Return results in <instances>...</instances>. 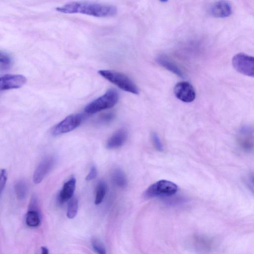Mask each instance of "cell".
<instances>
[{"label": "cell", "instance_id": "20", "mask_svg": "<svg viewBox=\"0 0 254 254\" xmlns=\"http://www.w3.org/2000/svg\"><path fill=\"white\" fill-rule=\"evenodd\" d=\"M106 186L104 182H100L98 183L96 191L95 203L96 204H99L102 202L106 192Z\"/></svg>", "mask_w": 254, "mask_h": 254}, {"label": "cell", "instance_id": "11", "mask_svg": "<svg viewBox=\"0 0 254 254\" xmlns=\"http://www.w3.org/2000/svg\"><path fill=\"white\" fill-rule=\"evenodd\" d=\"M238 142L241 148L246 152H250L253 148V139L251 129L242 128L238 137Z\"/></svg>", "mask_w": 254, "mask_h": 254}, {"label": "cell", "instance_id": "23", "mask_svg": "<svg viewBox=\"0 0 254 254\" xmlns=\"http://www.w3.org/2000/svg\"><path fill=\"white\" fill-rule=\"evenodd\" d=\"M151 137L153 143L156 149L159 151H162L163 146L158 135L154 132L152 134Z\"/></svg>", "mask_w": 254, "mask_h": 254}, {"label": "cell", "instance_id": "24", "mask_svg": "<svg viewBox=\"0 0 254 254\" xmlns=\"http://www.w3.org/2000/svg\"><path fill=\"white\" fill-rule=\"evenodd\" d=\"M7 179V174L5 169H0V194L4 189Z\"/></svg>", "mask_w": 254, "mask_h": 254}, {"label": "cell", "instance_id": "1", "mask_svg": "<svg viewBox=\"0 0 254 254\" xmlns=\"http://www.w3.org/2000/svg\"><path fill=\"white\" fill-rule=\"evenodd\" d=\"M56 10L64 13H80L98 17L112 16L117 13L113 5L87 1H74L58 7Z\"/></svg>", "mask_w": 254, "mask_h": 254}, {"label": "cell", "instance_id": "5", "mask_svg": "<svg viewBox=\"0 0 254 254\" xmlns=\"http://www.w3.org/2000/svg\"><path fill=\"white\" fill-rule=\"evenodd\" d=\"M234 68L239 73L253 77L254 76V59L244 53H239L232 59Z\"/></svg>", "mask_w": 254, "mask_h": 254}, {"label": "cell", "instance_id": "6", "mask_svg": "<svg viewBox=\"0 0 254 254\" xmlns=\"http://www.w3.org/2000/svg\"><path fill=\"white\" fill-rule=\"evenodd\" d=\"M82 118V115L79 114L67 116L53 127L52 134L57 136L73 130L80 125Z\"/></svg>", "mask_w": 254, "mask_h": 254}, {"label": "cell", "instance_id": "3", "mask_svg": "<svg viewBox=\"0 0 254 254\" xmlns=\"http://www.w3.org/2000/svg\"><path fill=\"white\" fill-rule=\"evenodd\" d=\"M98 73L122 90L138 94L139 90L134 83L126 75L110 70H100Z\"/></svg>", "mask_w": 254, "mask_h": 254}, {"label": "cell", "instance_id": "25", "mask_svg": "<svg viewBox=\"0 0 254 254\" xmlns=\"http://www.w3.org/2000/svg\"><path fill=\"white\" fill-rule=\"evenodd\" d=\"M114 117V114L113 113H107L100 117L99 121L102 124H107L111 122Z\"/></svg>", "mask_w": 254, "mask_h": 254}, {"label": "cell", "instance_id": "27", "mask_svg": "<svg viewBox=\"0 0 254 254\" xmlns=\"http://www.w3.org/2000/svg\"><path fill=\"white\" fill-rule=\"evenodd\" d=\"M41 253L43 254H48L49 253L48 249L45 247H41Z\"/></svg>", "mask_w": 254, "mask_h": 254}, {"label": "cell", "instance_id": "9", "mask_svg": "<svg viewBox=\"0 0 254 254\" xmlns=\"http://www.w3.org/2000/svg\"><path fill=\"white\" fill-rule=\"evenodd\" d=\"M55 163V158L53 156H48L44 158L36 168L33 177L35 184L42 182L46 175L53 167Z\"/></svg>", "mask_w": 254, "mask_h": 254}, {"label": "cell", "instance_id": "13", "mask_svg": "<svg viewBox=\"0 0 254 254\" xmlns=\"http://www.w3.org/2000/svg\"><path fill=\"white\" fill-rule=\"evenodd\" d=\"M127 137V132L125 130L121 129L117 130L107 140V148L112 149L122 146L125 143Z\"/></svg>", "mask_w": 254, "mask_h": 254}, {"label": "cell", "instance_id": "8", "mask_svg": "<svg viewBox=\"0 0 254 254\" xmlns=\"http://www.w3.org/2000/svg\"><path fill=\"white\" fill-rule=\"evenodd\" d=\"M26 77L21 74H5L0 76V91L17 89L26 82Z\"/></svg>", "mask_w": 254, "mask_h": 254}, {"label": "cell", "instance_id": "12", "mask_svg": "<svg viewBox=\"0 0 254 254\" xmlns=\"http://www.w3.org/2000/svg\"><path fill=\"white\" fill-rule=\"evenodd\" d=\"M192 246L197 250L201 251H210L214 244L212 238L205 235H196L192 238Z\"/></svg>", "mask_w": 254, "mask_h": 254}, {"label": "cell", "instance_id": "18", "mask_svg": "<svg viewBox=\"0 0 254 254\" xmlns=\"http://www.w3.org/2000/svg\"><path fill=\"white\" fill-rule=\"evenodd\" d=\"M15 193L17 197L22 200L24 199L27 193V187L25 183L23 181H19L14 186Z\"/></svg>", "mask_w": 254, "mask_h": 254}, {"label": "cell", "instance_id": "15", "mask_svg": "<svg viewBox=\"0 0 254 254\" xmlns=\"http://www.w3.org/2000/svg\"><path fill=\"white\" fill-rule=\"evenodd\" d=\"M156 61L159 64L166 69L176 74L178 76L184 77L183 73L181 69L173 62H171L167 57L164 56H159L156 59Z\"/></svg>", "mask_w": 254, "mask_h": 254}, {"label": "cell", "instance_id": "17", "mask_svg": "<svg viewBox=\"0 0 254 254\" xmlns=\"http://www.w3.org/2000/svg\"><path fill=\"white\" fill-rule=\"evenodd\" d=\"M112 179L113 183L117 186L124 188L127 185V179L123 171L117 169L115 170L112 175Z\"/></svg>", "mask_w": 254, "mask_h": 254}, {"label": "cell", "instance_id": "26", "mask_svg": "<svg viewBox=\"0 0 254 254\" xmlns=\"http://www.w3.org/2000/svg\"><path fill=\"white\" fill-rule=\"evenodd\" d=\"M97 171L95 166H92L87 175L85 179L87 181H89L94 179L97 176Z\"/></svg>", "mask_w": 254, "mask_h": 254}, {"label": "cell", "instance_id": "7", "mask_svg": "<svg viewBox=\"0 0 254 254\" xmlns=\"http://www.w3.org/2000/svg\"><path fill=\"white\" fill-rule=\"evenodd\" d=\"M174 92L176 97L184 102H191L195 98V90L191 84L188 82L177 83L174 87Z\"/></svg>", "mask_w": 254, "mask_h": 254}, {"label": "cell", "instance_id": "10", "mask_svg": "<svg viewBox=\"0 0 254 254\" xmlns=\"http://www.w3.org/2000/svg\"><path fill=\"white\" fill-rule=\"evenodd\" d=\"M232 12L231 4L225 0H220L213 3L209 8L210 14L217 18L229 16Z\"/></svg>", "mask_w": 254, "mask_h": 254}, {"label": "cell", "instance_id": "2", "mask_svg": "<svg viewBox=\"0 0 254 254\" xmlns=\"http://www.w3.org/2000/svg\"><path fill=\"white\" fill-rule=\"evenodd\" d=\"M119 94L115 89H109L104 94L88 104L84 109L87 114H93L114 107L119 100Z\"/></svg>", "mask_w": 254, "mask_h": 254}, {"label": "cell", "instance_id": "4", "mask_svg": "<svg viewBox=\"0 0 254 254\" xmlns=\"http://www.w3.org/2000/svg\"><path fill=\"white\" fill-rule=\"evenodd\" d=\"M178 186L172 182L162 180L150 186L144 191L143 196L146 198L171 196L176 193Z\"/></svg>", "mask_w": 254, "mask_h": 254}, {"label": "cell", "instance_id": "28", "mask_svg": "<svg viewBox=\"0 0 254 254\" xmlns=\"http://www.w3.org/2000/svg\"><path fill=\"white\" fill-rule=\"evenodd\" d=\"M160 1L162 2H166L168 0H159Z\"/></svg>", "mask_w": 254, "mask_h": 254}, {"label": "cell", "instance_id": "14", "mask_svg": "<svg viewBox=\"0 0 254 254\" xmlns=\"http://www.w3.org/2000/svg\"><path fill=\"white\" fill-rule=\"evenodd\" d=\"M76 186V180L72 178L63 186V187L59 195V201L60 203H63L69 200L73 194Z\"/></svg>", "mask_w": 254, "mask_h": 254}, {"label": "cell", "instance_id": "16", "mask_svg": "<svg viewBox=\"0 0 254 254\" xmlns=\"http://www.w3.org/2000/svg\"><path fill=\"white\" fill-rule=\"evenodd\" d=\"M25 221L26 224L30 227H36L39 226L40 218L38 211L34 209L29 210L26 215Z\"/></svg>", "mask_w": 254, "mask_h": 254}, {"label": "cell", "instance_id": "19", "mask_svg": "<svg viewBox=\"0 0 254 254\" xmlns=\"http://www.w3.org/2000/svg\"><path fill=\"white\" fill-rule=\"evenodd\" d=\"M78 200L75 197H71L68 203L66 215L69 219L73 218L78 210Z\"/></svg>", "mask_w": 254, "mask_h": 254}, {"label": "cell", "instance_id": "22", "mask_svg": "<svg viewBox=\"0 0 254 254\" xmlns=\"http://www.w3.org/2000/svg\"><path fill=\"white\" fill-rule=\"evenodd\" d=\"M11 58L7 53L0 51V65L8 67L11 64Z\"/></svg>", "mask_w": 254, "mask_h": 254}, {"label": "cell", "instance_id": "21", "mask_svg": "<svg viewBox=\"0 0 254 254\" xmlns=\"http://www.w3.org/2000/svg\"><path fill=\"white\" fill-rule=\"evenodd\" d=\"M94 250L98 254H104L106 249L103 243L97 238H93L91 241Z\"/></svg>", "mask_w": 254, "mask_h": 254}]
</instances>
